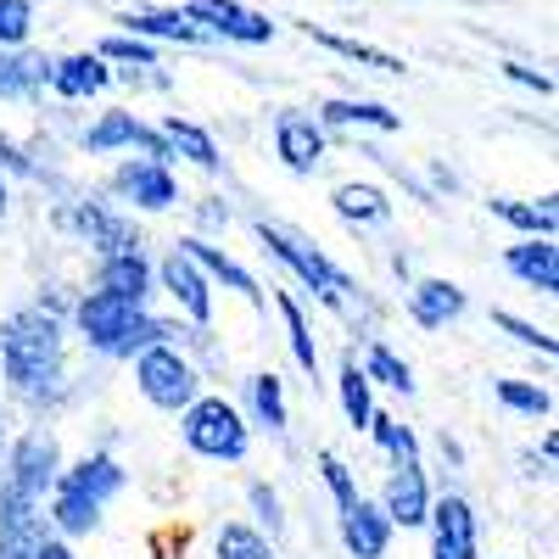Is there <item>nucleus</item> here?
<instances>
[{
    "mask_svg": "<svg viewBox=\"0 0 559 559\" xmlns=\"http://www.w3.org/2000/svg\"><path fill=\"white\" fill-rule=\"evenodd\" d=\"M0 369L17 397L28 403H51L62 397L68 381V347H62V324L45 308H17L0 324Z\"/></svg>",
    "mask_w": 559,
    "mask_h": 559,
    "instance_id": "obj_1",
    "label": "nucleus"
},
{
    "mask_svg": "<svg viewBox=\"0 0 559 559\" xmlns=\"http://www.w3.org/2000/svg\"><path fill=\"white\" fill-rule=\"evenodd\" d=\"M73 324H79L84 347L102 353V358H140L146 347H163L174 336V324L152 319L146 308H134V302H118L107 292H90L73 308Z\"/></svg>",
    "mask_w": 559,
    "mask_h": 559,
    "instance_id": "obj_2",
    "label": "nucleus"
},
{
    "mask_svg": "<svg viewBox=\"0 0 559 559\" xmlns=\"http://www.w3.org/2000/svg\"><path fill=\"white\" fill-rule=\"evenodd\" d=\"M179 437L191 453L218 459V464H236L252 448V426L241 419V408L224 403V397H197L191 408H179Z\"/></svg>",
    "mask_w": 559,
    "mask_h": 559,
    "instance_id": "obj_3",
    "label": "nucleus"
},
{
    "mask_svg": "<svg viewBox=\"0 0 559 559\" xmlns=\"http://www.w3.org/2000/svg\"><path fill=\"white\" fill-rule=\"evenodd\" d=\"M134 386H140V397H146L152 408H168V414H179V408H191L197 397H202V381H197V369H191V358H185L179 347H146L134 358Z\"/></svg>",
    "mask_w": 559,
    "mask_h": 559,
    "instance_id": "obj_4",
    "label": "nucleus"
},
{
    "mask_svg": "<svg viewBox=\"0 0 559 559\" xmlns=\"http://www.w3.org/2000/svg\"><path fill=\"white\" fill-rule=\"evenodd\" d=\"M258 241L280 258V263H286L292 274H302V286L319 297V302H331V308H342L347 302V274L331 263V258H324L319 247H308L302 236H292V229H280V224H258Z\"/></svg>",
    "mask_w": 559,
    "mask_h": 559,
    "instance_id": "obj_5",
    "label": "nucleus"
},
{
    "mask_svg": "<svg viewBox=\"0 0 559 559\" xmlns=\"http://www.w3.org/2000/svg\"><path fill=\"white\" fill-rule=\"evenodd\" d=\"M62 481V448L51 431H28L17 448H12V464H7V492L28 498V503H45Z\"/></svg>",
    "mask_w": 559,
    "mask_h": 559,
    "instance_id": "obj_6",
    "label": "nucleus"
},
{
    "mask_svg": "<svg viewBox=\"0 0 559 559\" xmlns=\"http://www.w3.org/2000/svg\"><path fill=\"white\" fill-rule=\"evenodd\" d=\"M185 17H191L202 34H218V39H236V45H269L274 39V23L252 7H241V0H191L185 7Z\"/></svg>",
    "mask_w": 559,
    "mask_h": 559,
    "instance_id": "obj_7",
    "label": "nucleus"
},
{
    "mask_svg": "<svg viewBox=\"0 0 559 559\" xmlns=\"http://www.w3.org/2000/svg\"><path fill=\"white\" fill-rule=\"evenodd\" d=\"M118 146H146V157L163 163V168H168V157H174V152H168V140L152 134L134 112H102L96 123L84 129V152H118Z\"/></svg>",
    "mask_w": 559,
    "mask_h": 559,
    "instance_id": "obj_8",
    "label": "nucleus"
},
{
    "mask_svg": "<svg viewBox=\"0 0 559 559\" xmlns=\"http://www.w3.org/2000/svg\"><path fill=\"white\" fill-rule=\"evenodd\" d=\"M381 515H386L392 526H426V515H431V487H426V471H419V464H392L386 492H381Z\"/></svg>",
    "mask_w": 559,
    "mask_h": 559,
    "instance_id": "obj_9",
    "label": "nucleus"
},
{
    "mask_svg": "<svg viewBox=\"0 0 559 559\" xmlns=\"http://www.w3.org/2000/svg\"><path fill=\"white\" fill-rule=\"evenodd\" d=\"M274 152L292 174H313L324 163V129L308 112H280L274 118Z\"/></svg>",
    "mask_w": 559,
    "mask_h": 559,
    "instance_id": "obj_10",
    "label": "nucleus"
},
{
    "mask_svg": "<svg viewBox=\"0 0 559 559\" xmlns=\"http://www.w3.org/2000/svg\"><path fill=\"white\" fill-rule=\"evenodd\" d=\"M112 191L123 197V202H134V207H146V213H163V207H174L179 202V185H174V174L163 168V163H123L118 168V179H112Z\"/></svg>",
    "mask_w": 559,
    "mask_h": 559,
    "instance_id": "obj_11",
    "label": "nucleus"
},
{
    "mask_svg": "<svg viewBox=\"0 0 559 559\" xmlns=\"http://www.w3.org/2000/svg\"><path fill=\"white\" fill-rule=\"evenodd\" d=\"M426 521L437 532V559H476V515L464 498H437Z\"/></svg>",
    "mask_w": 559,
    "mask_h": 559,
    "instance_id": "obj_12",
    "label": "nucleus"
},
{
    "mask_svg": "<svg viewBox=\"0 0 559 559\" xmlns=\"http://www.w3.org/2000/svg\"><path fill=\"white\" fill-rule=\"evenodd\" d=\"M152 280H157V269L146 263V252H107V258H102V286H96V292H107V297H118V302H134V308H146Z\"/></svg>",
    "mask_w": 559,
    "mask_h": 559,
    "instance_id": "obj_13",
    "label": "nucleus"
},
{
    "mask_svg": "<svg viewBox=\"0 0 559 559\" xmlns=\"http://www.w3.org/2000/svg\"><path fill=\"white\" fill-rule=\"evenodd\" d=\"M157 280L168 286V297L191 313V324H207L213 319V297H207V274L185 258V252H168L163 258V269H157Z\"/></svg>",
    "mask_w": 559,
    "mask_h": 559,
    "instance_id": "obj_14",
    "label": "nucleus"
},
{
    "mask_svg": "<svg viewBox=\"0 0 559 559\" xmlns=\"http://www.w3.org/2000/svg\"><path fill=\"white\" fill-rule=\"evenodd\" d=\"M342 543L353 559H381L386 543H392V521L381 515V503H347L342 509Z\"/></svg>",
    "mask_w": 559,
    "mask_h": 559,
    "instance_id": "obj_15",
    "label": "nucleus"
},
{
    "mask_svg": "<svg viewBox=\"0 0 559 559\" xmlns=\"http://www.w3.org/2000/svg\"><path fill=\"white\" fill-rule=\"evenodd\" d=\"M107 84H112V68L96 51H79V57L51 62V90L62 102H90V96H102Z\"/></svg>",
    "mask_w": 559,
    "mask_h": 559,
    "instance_id": "obj_16",
    "label": "nucleus"
},
{
    "mask_svg": "<svg viewBox=\"0 0 559 559\" xmlns=\"http://www.w3.org/2000/svg\"><path fill=\"white\" fill-rule=\"evenodd\" d=\"M509 274L526 280L532 292H559V252H554V236H526L521 247L503 252Z\"/></svg>",
    "mask_w": 559,
    "mask_h": 559,
    "instance_id": "obj_17",
    "label": "nucleus"
},
{
    "mask_svg": "<svg viewBox=\"0 0 559 559\" xmlns=\"http://www.w3.org/2000/svg\"><path fill=\"white\" fill-rule=\"evenodd\" d=\"M45 84H51V57L0 51V102H34Z\"/></svg>",
    "mask_w": 559,
    "mask_h": 559,
    "instance_id": "obj_18",
    "label": "nucleus"
},
{
    "mask_svg": "<svg viewBox=\"0 0 559 559\" xmlns=\"http://www.w3.org/2000/svg\"><path fill=\"white\" fill-rule=\"evenodd\" d=\"M408 313H414V324H426V331H442V324H453L464 313V292L453 280H419L408 292Z\"/></svg>",
    "mask_w": 559,
    "mask_h": 559,
    "instance_id": "obj_19",
    "label": "nucleus"
},
{
    "mask_svg": "<svg viewBox=\"0 0 559 559\" xmlns=\"http://www.w3.org/2000/svg\"><path fill=\"white\" fill-rule=\"evenodd\" d=\"M68 218L90 236V247H102V258H107V252H140V236H134L118 213H107V207H73Z\"/></svg>",
    "mask_w": 559,
    "mask_h": 559,
    "instance_id": "obj_20",
    "label": "nucleus"
},
{
    "mask_svg": "<svg viewBox=\"0 0 559 559\" xmlns=\"http://www.w3.org/2000/svg\"><path fill=\"white\" fill-rule=\"evenodd\" d=\"M179 247H185V258H191V263H197L202 274L224 280V286H229V292H241L247 302H263V292H258V280H252V274H247V269H241L236 258H224L218 247H207V241H197V236H191V241H179Z\"/></svg>",
    "mask_w": 559,
    "mask_h": 559,
    "instance_id": "obj_21",
    "label": "nucleus"
},
{
    "mask_svg": "<svg viewBox=\"0 0 559 559\" xmlns=\"http://www.w3.org/2000/svg\"><path fill=\"white\" fill-rule=\"evenodd\" d=\"M62 481H68L73 492H84V498H96V503H107V498L123 492V471H118V459H107V453L79 459L73 471H62Z\"/></svg>",
    "mask_w": 559,
    "mask_h": 559,
    "instance_id": "obj_22",
    "label": "nucleus"
},
{
    "mask_svg": "<svg viewBox=\"0 0 559 559\" xmlns=\"http://www.w3.org/2000/svg\"><path fill=\"white\" fill-rule=\"evenodd\" d=\"M123 28H129L134 39H179V45H202V39H207L185 12H146V7L123 12Z\"/></svg>",
    "mask_w": 559,
    "mask_h": 559,
    "instance_id": "obj_23",
    "label": "nucleus"
},
{
    "mask_svg": "<svg viewBox=\"0 0 559 559\" xmlns=\"http://www.w3.org/2000/svg\"><path fill=\"white\" fill-rule=\"evenodd\" d=\"M319 123H331V129H381V134H392V129H397V112L381 107V102H324V107H319Z\"/></svg>",
    "mask_w": 559,
    "mask_h": 559,
    "instance_id": "obj_24",
    "label": "nucleus"
},
{
    "mask_svg": "<svg viewBox=\"0 0 559 559\" xmlns=\"http://www.w3.org/2000/svg\"><path fill=\"white\" fill-rule=\"evenodd\" d=\"M51 521H57L68 537H84V532L102 526V503L84 498V492H73L68 481H57V492H51Z\"/></svg>",
    "mask_w": 559,
    "mask_h": 559,
    "instance_id": "obj_25",
    "label": "nucleus"
},
{
    "mask_svg": "<svg viewBox=\"0 0 559 559\" xmlns=\"http://www.w3.org/2000/svg\"><path fill=\"white\" fill-rule=\"evenodd\" d=\"M369 386H376V381H369V376H364V364L347 353V358H342V414H347V426H353V431H369V419H376Z\"/></svg>",
    "mask_w": 559,
    "mask_h": 559,
    "instance_id": "obj_26",
    "label": "nucleus"
},
{
    "mask_svg": "<svg viewBox=\"0 0 559 559\" xmlns=\"http://www.w3.org/2000/svg\"><path fill=\"white\" fill-rule=\"evenodd\" d=\"M163 140H168V152H174V157H191L197 168H218V146H213V134H207V129L185 123V118H168V123H163Z\"/></svg>",
    "mask_w": 559,
    "mask_h": 559,
    "instance_id": "obj_27",
    "label": "nucleus"
},
{
    "mask_svg": "<svg viewBox=\"0 0 559 559\" xmlns=\"http://www.w3.org/2000/svg\"><path fill=\"white\" fill-rule=\"evenodd\" d=\"M336 213L347 224H386L392 218V202L376 191V185H336Z\"/></svg>",
    "mask_w": 559,
    "mask_h": 559,
    "instance_id": "obj_28",
    "label": "nucleus"
},
{
    "mask_svg": "<svg viewBox=\"0 0 559 559\" xmlns=\"http://www.w3.org/2000/svg\"><path fill=\"white\" fill-rule=\"evenodd\" d=\"M247 403H252V419L263 431H286V386H280V376H252Z\"/></svg>",
    "mask_w": 559,
    "mask_h": 559,
    "instance_id": "obj_29",
    "label": "nucleus"
},
{
    "mask_svg": "<svg viewBox=\"0 0 559 559\" xmlns=\"http://www.w3.org/2000/svg\"><path fill=\"white\" fill-rule=\"evenodd\" d=\"M308 34L324 45V51H336V57H347V62H358V68L403 73V62H397V57H386V51H376V45H358V39H342V34H324V28H313V23H308Z\"/></svg>",
    "mask_w": 559,
    "mask_h": 559,
    "instance_id": "obj_30",
    "label": "nucleus"
},
{
    "mask_svg": "<svg viewBox=\"0 0 559 559\" xmlns=\"http://www.w3.org/2000/svg\"><path fill=\"white\" fill-rule=\"evenodd\" d=\"M96 57L102 62H123L129 73H140V68H157V45L152 39H134V34H112V39L96 45Z\"/></svg>",
    "mask_w": 559,
    "mask_h": 559,
    "instance_id": "obj_31",
    "label": "nucleus"
},
{
    "mask_svg": "<svg viewBox=\"0 0 559 559\" xmlns=\"http://www.w3.org/2000/svg\"><path fill=\"white\" fill-rule=\"evenodd\" d=\"M492 213H498L503 224L526 229V236H554V197H548V202H537V207H532V202H503V197H498V202H492Z\"/></svg>",
    "mask_w": 559,
    "mask_h": 559,
    "instance_id": "obj_32",
    "label": "nucleus"
},
{
    "mask_svg": "<svg viewBox=\"0 0 559 559\" xmlns=\"http://www.w3.org/2000/svg\"><path fill=\"white\" fill-rule=\"evenodd\" d=\"M364 376L369 381H381V386H392V392H414V369L392 353V347H369V358H364Z\"/></svg>",
    "mask_w": 559,
    "mask_h": 559,
    "instance_id": "obj_33",
    "label": "nucleus"
},
{
    "mask_svg": "<svg viewBox=\"0 0 559 559\" xmlns=\"http://www.w3.org/2000/svg\"><path fill=\"white\" fill-rule=\"evenodd\" d=\"M34 34V0H0V51H23Z\"/></svg>",
    "mask_w": 559,
    "mask_h": 559,
    "instance_id": "obj_34",
    "label": "nucleus"
},
{
    "mask_svg": "<svg viewBox=\"0 0 559 559\" xmlns=\"http://www.w3.org/2000/svg\"><path fill=\"white\" fill-rule=\"evenodd\" d=\"M369 431H376V442L392 453V464H419V442H414V431L403 426V419L376 414V419H369Z\"/></svg>",
    "mask_w": 559,
    "mask_h": 559,
    "instance_id": "obj_35",
    "label": "nucleus"
},
{
    "mask_svg": "<svg viewBox=\"0 0 559 559\" xmlns=\"http://www.w3.org/2000/svg\"><path fill=\"white\" fill-rule=\"evenodd\" d=\"M274 308L286 313V331H292V358H297V364L308 369V376H313V369H319V347H313L308 324H302V308H297L292 297H274Z\"/></svg>",
    "mask_w": 559,
    "mask_h": 559,
    "instance_id": "obj_36",
    "label": "nucleus"
},
{
    "mask_svg": "<svg viewBox=\"0 0 559 559\" xmlns=\"http://www.w3.org/2000/svg\"><path fill=\"white\" fill-rule=\"evenodd\" d=\"M218 559H274V548L252 526H224L218 532Z\"/></svg>",
    "mask_w": 559,
    "mask_h": 559,
    "instance_id": "obj_37",
    "label": "nucleus"
},
{
    "mask_svg": "<svg viewBox=\"0 0 559 559\" xmlns=\"http://www.w3.org/2000/svg\"><path fill=\"white\" fill-rule=\"evenodd\" d=\"M492 392H498V403H503V408H515V414H532V419L554 408V403H548V392H537V386H526V381H498Z\"/></svg>",
    "mask_w": 559,
    "mask_h": 559,
    "instance_id": "obj_38",
    "label": "nucleus"
},
{
    "mask_svg": "<svg viewBox=\"0 0 559 559\" xmlns=\"http://www.w3.org/2000/svg\"><path fill=\"white\" fill-rule=\"evenodd\" d=\"M492 319H498V331H509L521 347H532V353L554 358V336H548V331H537V324H526V319H515V313H492Z\"/></svg>",
    "mask_w": 559,
    "mask_h": 559,
    "instance_id": "obj_39",
    "label": "nucleus"
},
{
    "mask_svg": "<svg viewBox=\"0 0 559 559\" xmlns=\"http://www.w3.org/2000/svg\"><path fill=\"white\" fill-rule=\"evenodd\" d=\"M319 471H324V487L336 492V503L347 509V503H358V487H353V471L336 459V453H319Z\"/></svg>",
    "mask_w": 559,
    "mask_h": 559,
    "instance_id": "obj_40",
    "label": "nucleus"
},
{
    "mask_svg": "<svg viewBox=\"0 0 559 559\" xmlns=\"http://www.w3.org/2000/svg\"><path fill=\"white\" fill-rule=\"evenodd\" d=\"M503 73H509V79H515V84H532V90H537V96H548V90H554V79H548V73H537V68H521V62H509Z\"/></svg>",
    "mask_w": 559,
    "mask_h": 559,
    "instance_id": "obj_41",
    "label": "nucleus"
},
{
    "mask_svg": "<svg viewBox=\"0 0 559 559\" xmlns=\"http://www.w3.org/2000/svg\"><path fill=\"white\" fill-rule=\"evenodd\" d=\"M252 509L269 521V532H280V498H274L269 487H252Z\"/></svg>",
    "mask_w": 559,
    "mask_h": 559,
    "instance_id": "obj_42",
    "label": "nucleus"
},
{
    "mask_svg": "<svg viewBox=\"0 0 559 559\" xmlns=\"http://www.w3.org/2000/svg\"><path fill=\"white\" fill-rule=\"evenodd\" d=\"M0 163H7L12 174H34V163H28V157H23V152L12 146V140H0Z\"/></svg>",
    "mask_w": 559,
    "mask_h": 559,
    "instance_id": "obj_43",
    "label": "nucleus"
},
{
    "mask_svg": "<svg viewBox=\"0 0 559 559\" xmlns=\"http://www.w3.org/2000/svg\"><path fill=\"white\" fill-rule=\"evenodd\" d=\"M34 559H73V554H68V543H39Z\"/></svg>",
    "mask_w": 559,
    "mask_h": 559,
    "instance_id": "obj_44",
    "label": "nucleus"
},
{
    "mask_svg": "<svg viewBox=\"0 0 559 559\" xmlns=\"http://www.w3.org/2000/svg\"><path fill=\"white\" fill-rule=\"evenodd\" d=\"M7 202H12V197H7V185H0V218H7Z\"/></svg>",
    "mask_w": 559,
    "mask_h": 559,
    "instance_id": "obj_45",
    "label": "nucleus"
},
{
    "mask_svg": "<svg viewBox=\"0 0 559 559\" xmlns=\"http://www.w3.org/2000/svg\"><path fill=\"white\" fill-rule=\"evenodd\" d=\"M431 559H437V554H431Z\"/></svg>",
    "mask_w": 559,
    "mask_h": 559,
    "instance_id": "obj_46",
    "label": "nucleus"
}]
</instances>
